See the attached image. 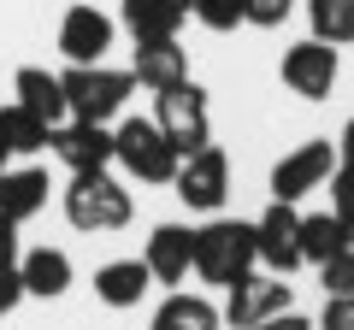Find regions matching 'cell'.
Listing matches in <instances>:
<instances>
[{
  "mask_svg": "<svg viewBox=\"0 0 354 330\" xmlns=\"http://www.w3.org/2000/svg\"><path fill=\"white\" fill-rule=\"evenodd\" d=\"M260 266V242H254V224H242V218H207L201 230H195V278L213 283V289H230V283L242 278V271Z\"/></svg>",
  "mask_w": 354,
  "mask_h": 330,
  "instance_id": "cell-1",
  "label": "cell"
},
{
  "mask_svg": "<svg viewBox=\"0 0 354 330\" xmlns=\"http://www.w3.org/2000/svg\"><path fill=\"white\" fill-rule=\"evenodd\" d=\"M65 218L83 236H113V230H124L136 218V201H130V189L113 171H71V183H65Z\"/></svg>",
  "mask_w": 354,
  "mask_h": 330,
  "instance_id": "cell-2",
  "label": "cell"
},
{
  "mask_svg": "<svg viewBox=\"0 0 354 330\" xmlns=\"http://www.w3.org/2000/svg\"><path fill=\"white\" fill-rule=\"evenodd\" d=\"M65 83V106H71V118H83V124H113L118 113H124L130 89H136V77L118 71V65H65L59 71Z\"/></svg>",
  "mask_w": 354,
  "mask_h": 330,
  "instance_id": "cell-3",
  "label": "cell"
},
{
  "mask_svg": "<svg viewBox=\"0 0 354 330\" xmlns=\"http://www.w3.org/2000/svg\"><path fill=\"white\" fill-rule=\"evenodd\" d=\"M177 159L183 153L171 148V136L153 118H124L113 130V165H124V177H136V183H171Z\"/></svg>",
  "mask_w": 354,
  "mask_h": 330,
  "instance_id": "cell-4",
  "label": "cell"
},
{
  "mask_svg": "<svg viewBox=\"0 0 354 330\" xmlns=\"http://www.w3.org/2000/svg\"><path fill=\"white\" fill-rule=\"evenodd\" d=\"M153 124L171 136L177 153L207 148V142H213V106H207V89L189 83V77L171 83V89H160V95H153Z\"/></svg>",
  "mask_w": 354,
  "mask_h": 330,
  "instance_id": "cell-5",
  "label": "cell"
},
{
  "mask_svg": "<svg viewBox=\"0 0 354 330\" xmlns=\"http://www.w3.org/2000/svg\"><path fill=\"white\" fill-rule=\"evenodd\" d=\"M171 189H177V201L189 206V213H218L225 195H230V159H225V148L207 142V148L183 153V159H177Z\"/></svg>",
  "mask_w": 354,
  "mask_h": 330,
  "instance_id": "cell-6",
  "label": "cell"
},
{
  "mask_svg": "<svg viewBox=\"0 0 354 330\" xmlns=\"http://www.w3.org/2000/svg\"><path fill=\"white\" fill-rule=\"evenodd\" d=\"M330 171H337V142L330 136L301 142V148H290L278 165H272V201H301V195L325 189Z\"/></svg>",
  "mask_w": 354,
  "mask_h": 330,
  "instance_id": "cell-7",
  "label": "cell"
},
{
  "mask_svg": "<svg viewBox=\"0 0 354 330\" xmlns=\"http://www.w3.org/2000/svg\"><path fill=\"white\" fill-rule=\"evenodd\" d=\"M290 301H295L290 278H278V271H242V278L225 289V324L248 330V324H260V318L283 313Z\"/></svg>",
  "mask_w": 354,
  "mask_h": 330,
  "instance_id": "cell-8",
  "label": "cell"
},
{
  "mask_svg": "<svg viewBox=\"0 0 354 330\" xmlns=\"http://www.w3.org/2000/svg\"><path fill=\"white\" fill-rule=\"evenodd\" d=\"M254 242H260V266L278 271V278H290L295 266H307L301 260V213H295V201H272L260 218H254Z\"/></svg>",
  "mask_w": 354,
  "mask_h": 330,
  "instance_id": "cell-9",
  "label": "cell"
},
{
  "mask_svg": "<svg viewBox=\"0 0 354 330\" xmlns=\"http://www.w3.org/2000/svg\"><path fill=\"white\" fill-rule=\"evenodd\" d=\"M283 83H290V95H301V101H325L330 89H337V71H342V59H337V48L330 41H319V36H307V41H295V48H283Z\"/></svg>",
  "mask_w": 354,
  "mask_h": 330,
  "instance_id": "cell-10",
  "label": "cell"
},
{
  "mask_svg": "<svg viewBox=\"0 0 354 330\" xmlns=\"http://www.w3.org/2000/svg\"><path fill=\"white\" fill-rule=\"evenodd\" d=\"M118 24L101 12V6H71V12L59 18V53L71 65H101L106 48H113Z\"/></svg>",
  "mask_w": 354,
  "mask_h": 330,
  "instance_id": "cell-11",
  "label": "cell"
},
{
  "mask_svg": "<svg viewBox=\"0 0 354 330\" xmlns=\"http://www.w3.org/2000/svg\"><path fill=\"white\" fill-rule=\"evenodd\" d=\"M130 77H136L148 95H160V89H171V83L189 77V53H183L177 36H148V41L130 48Z\"/></svg>",
  "mask_w": 354,
  "mask_h": 330,
  "instance_id": "cell-12",
  "label": "cell"
},
{
  "mask_svg": "<svg viewBox=\"0 0 354 330\" xmlns=\"http://www.w3.org/2000/svg\"><path fill=\"white\" fill-rule=\"evenodd\" d=\"M48 148L59 153L65 171H106V165H113V130L71 118V124H53V142H48Z\"/></svg>",
  "mask_w": 354,
  "mask_h": 330,
  "instance_id": "cell-13",
  "label": "cell"
},
{
  "mask_svg": "<svg viewBox=\"0 0 354 330\" xmlns=\"http://www.w3.org/2000/svg\"><path fill=\"white\" fill-rule=\"evenodd\" d=\"M142 266L153 271V283H183L195 271V230L189 224H153L148 248H142Z\"/></svg>",
  "mask_w": 354,
  "mask_h": 330,
  "instance_id": "cell-14",
  "label": "cell"
},
{
  "mask_svg": "<svg viewBox=\"0 0 354 330\" xmlns=\"http://www.w3.org/2000/svg\"><path fill=\"white\" fill-rule=\"evenodd\" d=\"M12 95H18V106H30V113L48 118V124H65V118H71V106H65V83H59V71H48V65H18Z\"/></svg>",
  "mask_w": 354,
  "mask_h": 330,
  "instance_id": "cell-15",
  "label": "cell"
},
{
  "mask_svg": "<svg viewBox=\"0 0 354 330\" xmlns=\"http://www.w3.org/2000/svg\"><path fill=\"white\" fill-rule=\"evenodd\" d=\"M48 171H41V165H6V171H0V213L12 218V224H30V218L41 213V206H48Z\"/></svg>",
  "mask_w": 354,
  "mask_h": 330,
  "instance_id": "cell-16",
  "label": "cell"
},
{
  "mask_svg": "<svg viewBox=\"0 0 354 330\" xmlns=\"http://www.w3.org/2000/svg\"><path fill=\"white\" fill-rule=\"evenodd\" d=\"M153 289V271L142 266V260H106L101 271H95V301H106V307H142V295Z\"/></svg>",
  "mask_w": 354,
  "mask_h": 330,
  "instance_id": "cell-17",
  "label": "cell"
},
{
  "mask_svg": "<svg viewBox=\"0 0 354 330\" xmlns=\"http://www.w3.org/2000/svg\"><path fill=\"white\" fill-rule=\"evenodd\" d=\"M118 18L136 41L148 36H177L183 18H189V0H118Z\"/></svg>",
  "mask_w": 354,
  "mask_h": 330,
  "instance_id": "cell-18",
  "label": "cell"
},
{
  "mask_svg": "<svg viewBox=\"0 0 354 330\" xmlns=\"http://www.w3.org/2000/svg\"><path fill=\"white\" fill-rule=\"evenodd\" d=\"M18 278H24V295H41V301H59L71 289V254L65 248H30L18 260Z\"/></svg>",
  "mask_w": 354,
  "mask_h": 330,
  "instance_id": "cell-19",
  "label": "cell"
},
{
  "mask_svg": "<svg viewBox=\"0 0 354 330\" xmlns=\"http://www.w3.org/2000/svg\"><path fill=\"white\" fill-rule=\"evenodd\" d=\"M225 324V307H213L207 295L171 289L160 307H153V330H218Z\"/></svg>",
  "mask_w": 354,
  "mask_h": 330,
  "instance_id": "cell-20",
  "label": "cell"
},
{
  "mask_svg": "<svg viewBox=\"0 0 354 330\" xmlns=\"http://www.w3.org/2000/svg\"><path fill=\"white\" fill-rule=\"evenodd\" d=\"M354 224L337 213H301V260L307 266H325V260H337L342 248H348Z\"/></svg>",
  "mask_w": 354,
  "mask_h": 330,
  "instance_id": "cell-21",
  "label": "cell"
},
{
  "mask_svg": "<svg viewBox=\"0 0 354 330\" xmlns=\"http://www.w3.org/2000/svg\"><path fill=\"white\" fill-rule=\"evenodd\" d=\"M0 130H6V148H12V153H41L53 142V124H48V118H36L30 106H18V101L0 106Z\"/></svg>",
  "mask_w": 354,
  "mask_h": 330,
  "instance_id": "cell-22",
  "label": "cell"
},
{
  "mask_svg": "<svg viewBox=\"0 0 354 330\" xmlns=\"http://www.w3.org/2000/svg\"><path fill=\"white\" fill-rule=\"evenodd\" d=\"M307 24L330 48H354V0H307Z\"/></svg>",
  "mask_w": 354,
  "mask_h": 330,
  "instance_id": "cell-23",
  "label": "cell"
},
{
  "mask_svg": "<svg viewBox=\"0 0 354 330\" xmlns=\"http://www.w3.org/2000/svg\"><path fill=\"white\" fill-rule=\"evenodd\" d=\"M189 12L201 18L207 30H236V24H248V0H189Z\"/></svg>",
  "mask_w": 354,
  "mask_h": 330,
  "instance_id": "cell-24",
  "label": "cell"
},
{
  "mask_svg": "<svg viewBox=\"0 0 354 330\" xmlns=\"http://www.w3.org/2000/svg\"><path fill=\"white\" fill-rule=\"evenodd\" d=\"M330 213L354 224V159L348 153H337V171H330Z\"/></svg>",
  "mask_w": 354,
  "mask_h": 330,
  "instance_id": "cell-25",
  "label": "cell"
},
{
  "mask_svg": "<svg viewBox=\"0 0 354 330\" xmlns=\"http://www.w3.org/2000/svg\"><path fill=\"white\" fill-rule=\"evenodd\" d=\"M319 283H325V295H354V236H348V248L337 260L319 266Z\"/></svg>",
  "mask_w": 354,
  "mask_h": 330,
  "instance_id": "cell-26",
  "label": "cell"
},
{
  "mask_svg": "<svg viewBox=\"0 0 354 330\" xmlns=\"http://www.w3.org/2000/svg\"><path fill=\"white\" fill-rule=\"evenodd\" d=\"M295 6H301V0H248V24L254 30H278Z\"/></svg>",
  "mask_w": 354,
  "mask_h": 330,
  "instance_id": "cell-27",
  "label": "cell"
},
{
  "mask_svg": "<svg viewBox=\"0 0 354 330\" xmlns=\"http://www.w3.org/2000/svg\"><path fill=\"white\" fill-rule=\"evenodd\" d=\"M313 324L319 330H354V295H325V313Z\"/></svg>",
  "mask_w": 354,
  "mask_h": 330,
  "instance_id": "cell-28",
  "label": "cell"
},
{
  "mask_svg": "<svg viewBox=\"0 0 354 330\" xmlns=\"http://www.w3.org/2000/svg\"><path fill=\"white\" fill-rule=\"evenodd\" d=\"M18 301H24V278H18V266H0V318L18 313Z\"/></svg>",
  "mask_w": 354,
  "mask_h": 330,
  "instance_id": "cell-29",
  "label": "cell"
},
{
  "mask_svg": "<svg viewBox=\"0 0 354 330\" xmlns=\"http://www.w3.org/2000/svg\"><path fill=\"white\" fill-rule=\"evenodd\" d=\"M248 330H319L307 313H295V307H283V313H272V318H260V324H248Z\"/></svg>",
  "mask_w": 354,
  "mask_h": 330,
  "instance_id": "cell-30",
  "label": "cell"
},
{
  "mask_svg": "<svg viewBox=\"0 0 354 330\" xmlns=\"http://www.w3.org/2000/svg\"><path fill=\"white\" fill-rule=\"evenodd\" d=\"M24 260V242H18V224L0 213V266H18Z\"/></svg>",
  "mask_w": 354,
  "mask_h": 330,
  "instance_id": "cell-31",
  "label": "cell"
},
{
  "mask_svg": "<svg viewBox=\"0 0 354 330\" xmlns=\"http://www.w3.org/2000/svg\"><path fill=\"white\" fill-rule=\"evenodd\" d=\"M337 153H348V159H354V118L342 124V136H337Z\"/></svg>",
  "mask_w": 354,
  "mask_h": 330,
  "instance_id": "cell-32",
  "label": "cell"
},
{
  "mask_svg": "<svg viewBox=\"0 0 354 330\" xmlns=\"http://www.w3.org/2000/svg\"><path fill=\"white\" fill-rule=\"evenodd\" d=\"M6 159H12V148H6V130H0V171H6Z\"/></svg>",
  "mask_w": 354,
  "mask_h": 330,
  "instance_id": "cell-33",
  "label": "cell"
}]
</instances>
